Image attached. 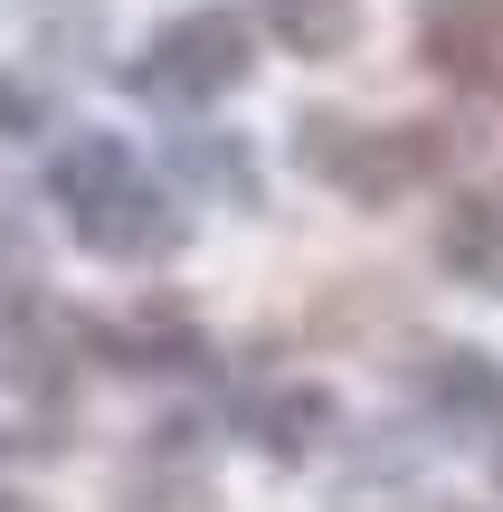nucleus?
<instances>
[{
  "mask_svg": "<svg viewBox=\"0 0 503 512\" xmlns=\"http://www.w3.org/2000/svg\"><path fill=\"white\" fill-rule=\"evenodd\" d=\"M48 209L67 219V238L95 256V266H162L171 247L190 238V209L171 200V181L124 143V133H57L48 171H38Z\"/></svg>",
  "mask_w": 503,
  "mask_h": 512,
  "instance_id": "obj_1",
  "label": "nucleus"
},
{
  "mask_svg": "<svg viewBox=\"0 0 503 512\" xmlns=\"http://www.w3.org/2000/svg\"><path fill=\"white\" fill-rule=\"evenodd\" d=\"M295 171L352 209H399L428 181L456 171V124H352V114H304Z\"/></svg>",
  "mask_w": 503,
  "mask_h": 512,
  "instance_id": "obj_2",
  "label": "nucleus"
},
{
  "mask_svg": "<svg viewBox=\"0 0 503 512\" xmlns=\"http://www.w3.org/2000/svg\"><path fill=\"white\" fill-rule=\"evenodd\" d=\"M247 76H257V19H247V10H219V0L171 10L162 29L143 38V57H133V86H143L152 105H171V114L228 105Z\"/></svg>",
  "mask_w": 503,
  "mask_h": 512,
  "instance_id": "obj_3",
  "label": "nucleus"
},
{
  "mask_svg": "<svg viewBox=\"0 0 503 512\" xmlns=\"http://www.w3.org/2000/svg\"><path fill=\"white\" fill-rule=\"evenodd\" d=\"M86 370L95 361H86V313L76 304H57L48 285H29V294L0 304V380L29 399V418H57Z\"/></svg>",
  "mask_w": 503,
  "mask_h": 512,
  "instance_id": "obj_4",
  "label": "nucleus"
},
{
  "mask_svg": "<svg viewBox=\"0 0 503 512\" xmlns=\"http://www.w3.org/2000/svg\"><path fill=\"white\" fill-rule=\"evenodd\" d=\"M114 512H219V475H209V418L171 408L133 437L124 475H114Z\"/></svg>",
  "mask_w": 503,
  "mask_h": 512,
  "instance_id": "obj_5",
  "label": "nucleus"
},
{
  "mask_svg": "<svg viewBox=\"0 0 503 512\" xmlns=\"http://www.w3.org/2000/svg\"><path fill=\"white\" fill-rule=\"evenodd\" d=\"M409 48L456 95L503 105V0H409Z\"/></svg>",
  "mask_w": 503,
  "mask_h": 512,
  "instance_id": "obj_6",
  "label": "nucleus"
},
{
  "mask_svg": "<svg viewBox=\"0 0 503 512\" xmlns=\"http://www.w3.org/2000/svg\"><path fill=\"white\" fill-rule=\"evenodd\" d=\"M86 361L95 370H124V380H209L219 351L190 313L143 304V313H86Z\"/></svg>",
  "mask_w": 503,
  "mask_h": 512,
  "instance_id": "obj_7",
  "label": "nucleus"
},
{
  "mask_svg": "<svg viewBox=\"0 0 503 512\" xmlns=\"http://www.w3.org/2000/svg\"><path fill=\"white\" fill-rule=\"evenodd\" d=\"M228 437L257 446L266 465H314L323 446L342 437V399L323 380H266V389H238L228 399Z\"/></svg>",
  "mask_w": 503,
  "mask_h": 512,
  "instance_id": "obj_8",
  "label": "nucleus"
},
{
  "mask_svg": "<svg viewBox=\"0 0 503 512\" xmlns=\"http://www.w3.org/2000/svg\"><path fill=\"white\" fill-rule=\"evenodd\" d=\"M409 399L428 408V427H503V361L475 342H428L409 361Z\"/></svg>",
  "mask_w": 503,
  "mask_h": 512,
  "instance_id": "obj_9",
  "label": "nucleus"
},
{
  "mask_svg": "<svg viewBox=\"0 0 503 512\" xmlns=\"http://www.w3.org/2000/svg\"><path fill=\"white\" fill-rule=\"evenodd\" d=\"M437 275L447 285H466V294H503V181H475V190H456L447 209H437Z\"/></svg>",
  "mask_w": 503,
  "mask_h": 512,
  "instance_id": "obj_10",
  "label": "nucleus"
},
{
  "mask_svg": "<svg viewBox=\"0 0 503 512\" xmlns=\"http://www.w3.org/2000/svg\"><path fill=\"white\" fill-rule=\"evenodd\" d=\"M257 29L276 38L285 57L323 67V57H342L361 38V0H257Z\"/></svg>",
  "mask_w": 503,
  "mask_h": 512,
  "instance_id": "obj_11",
  "label": "nucleus"
},
{
  "mask_svg": "<svg viewBox=\"0 0 503 512\" xmlns=\"http://www.w3.org/2000/svg\"><path fill=\"white\" fill-rule=\"evenodd\" d=\"M181 171H190L200 190H228L238 209L257 200V181H247V152L228 143V133H181Z\"/></svg>",
  "mask_w": 503,
  "mask_h": 512,
  "instance_id": "obj_12",
  "label": "nucleus"
},
{
  "mask_svg": "<svg viewBox=\"0 0 503 512\" xmlns=\"http://www.w3.org/2000/svg\"><path fill=\"white\" fill-rule=\"evenodd\" d=\"M38 124H48V95H38L19 67H0V143H29Z\"/></svg>",
  "mask_w": 503,
  "mask_h": 512,
  "instance_id": "obj_13",
  "label": "nucleus"
},
{
  "mask_svg": "<svg viewBox=\"0 0 503 512\" xmlns=\"http://www.w3.org/2000/svg\"><path fill=\"white\" fill-rule=\"evenodd\" d=\"M48 456H67L57 418H0V465H48Z\"/></svg>",
  "mask_w": 503,
  "mask_h": 512,
  "instance_id": "obj_14",
  "label": "nucleus"
},
{
  "mask_svg": "<svg viewBox=\"0 0 503 512\" xmlns=\"http://www.w3.org/2000/svg\"><path fill=\"white\" fill-rule=\"evenodd\" d=\"M0 512H48V503H29V494H10V484H0Z\"/></svg>",
  "mask_w": 503,
  "mask_h": 512,
  "instance_id": "obj_15",
  "label": "nucleus"
},
{
  "mask_svg": "<svg viewBox=\"0 0 503 512\" xmlns=\"http://www.w3.org/2000/svg\"><path fill=\"white\" fill-rule=\"evenodd\" d=\"M494 494H503V427H494Z\"/></svg>",
  "mask_w": 503,
  "mask_h": 512,
  "instance_id": "obj_16",
  "label": "nucleus"
}]
</instances>
